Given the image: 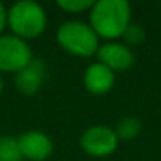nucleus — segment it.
<instances>
[{"label": "nucleus", "mask_w": 161, "mask_h": 161, "mask_svg": "<svg viewBox=\"0 0 161 161\" xmlns=\"http://www.w3.org/2000/svg\"><path fill=\"white\" fill-rule=\"evenodd\" d=\"M123 38H125V41L128 44H139V43L144 41L145 32H144V29L139 24H130L128 29L123 33Z\"/></svg>", "instance_id": "obj_13"}, {"label": "nucleus", "mask_w": 161, "mask_h": 161, "mask_svg": "<svg viewBox=\"0 0 161 161\" xmlns=\"http://www.w3.org/2000/svg\"><path fill=\"white\" fill-rule=\"evenodd\" d=\"M24 156L21 153L18 139L13 136L0 137V161H22Z\"/></svg>", "instance_id": "obj_11"}, {"label": "nucleus", "mask_w": 161, "mask_h": 161, "mask_svg": "<svg viewBox=\"0 0 161 161\" xmlns=\"http://www.w3.org/2000/svg\"><path fill=\"white\" fill-rule=\"evenodd\" d=\"M141 130H142L141 120L130 115V117H123L117 123V126H115L114 131H115L117 139L120 142V141H133V139H136L139 136Z\"/></svg>", "instance_id": "obj_10"}, {"label": "nucleus", "mask_w": 161, "mask_h": 161, "mask_svg": "<svg viewBox=\"0 0 161 161\" xmlns=\"http://www.w3.org/2000/svg\"><path fill=\"white\" fill-rule=\"evenodd\" d=\"M2 90H3V80H2V77H0V93H2Z\"/></svg>", "instance_id": "obj_15"}, {"label": "nucleus", "mask_w": 161, "mask_h": 161, "mask_svg": "<svg viewBox=\"0 0 161 161\" xmlns=\"http://www.w3.org/2000/svg\"><path fill=\"white\" fill-rule=\"evenodd\" d=\"M115 82V73L103 63H92L84 71V87L93 95H104L111 92Z\"/></svg>", "instance_id": "obj_9"}, {"label": "nucleus", "mask_w": 161, "mask_h": 161, "mask_svg": "<svg viewBox=\"0 0 161 161\" xmlns=\"http://www.w3.org/2000/svg\"><path fill=\"white\" fill-rule=\"evenodd\" d=\"M58 46L76 57H92L100 49V36L82 21L63 22L57 30Z\"/></svg>", "instance_id": "obj_3"}, {"label": "nucleus", "mask_w": 161, "mask_h": 161, "mask_svg": "<svg viewBox=\"0 0 161 161\" xmlns=\"http://www.w3.org/2000/svg\"><path fill=\"white\" fill-rule=\"evenodd\" d=\"M7 14H8V10L5 8V5L2 2H0V33H2V30L7 25Z\"/></svg>", "instance_id": "obj_14"}, {"label": "nucleus", "mask_w": 161, "mask_h": 161, "mask_svg": "<svg viewBox=\"0 0 161 161\" xmlns=\"http://www.w3.org/2000/svg\"><path fill=\"white\" fill-rule=\"evenodd\" d=\"M97 55L100 58V63L106 65L114 73L130 69L134 63V54L131 52V49L119 41H106L104 44H100Z\"/></svg>", "instance_id": "obj_6"}, {"label": "nucleus", "mask_w": 161, "mask_h": 161, "mask_svg": "<svg viewBox=\"0 0 161 161\" xmlns=\"http://www.w3.org/2000/svg\"><path fill=\"white\" fill-rule=\"evenodd\" d=\"M7 24L14 36L27 41L38 38L46 30L47 16L40 3L32 0H21L8 10Z\"/></svg>", "instance_id": "obj_2"}, {"label": "nucleus", "mask_w": 161, "mask_h": 161, "mask_svg": "<svg viewBox=\"0 0 161 161\" xmlns=\"http://www.w3.org/2000/svg\"><path fill=\"white\" fill-rule=\"evenodd\" d=\"M33 60L32 49L25 40L14 35H0V71L18 73Z\"/></svg>", "instance_id": "obj_4"}, {"label": "nucleus", "mask_w": 161, "mask_h": 161, "mask_svg": "<svg viewBox=\"0 0 161 161\" xmlns=\"http://www.w3.org/2000/svg\"><path fill=\"white\" fill-rule=\"evenodd\" d=\"M131 24V5L126 0H98L90 8V27L100 38L114 41Z\"/></svg>", "instance_id": "obj_1"}, {"label": "nucleus", "mask_w": 161, "mask_h": 161, "mask_svg": "<svg viewBox=\"0 0 161 161\" xmlns=\"http://www.w3.org/2000/svg\"><path fill=\"white\" fill-rule=\"evenodd\" d=\"M57 5L68 13H82L86 10H90L93 2L92 0H58Z\"/></svg>", "instance_id": "obj_12"}, {"label": "nucleus", "mask_w": 161, "mask_h": 161, "mask_svg": "<svg viewBox=\"0 0 161 161\" xmlns=\"http://www.w3.org/2000/svg\"><path fill=\"white\" fill-rule=\"evenodd\" d=\"M18 144L24 158L30 161H44L52 153V141L43 131H27L18 137Z\"/></svg>", "instance_id": "obj_7"}, {"label": "nucleus", "mask_w": 161, "mask_h": 161, "mask_svg": "<svg viewBox=\"0 0 161 161\" xmlns=\"http://www.w3.org/2000/svg\"><path fill=\"white\" fill-rule=\"evenodd\" d=\"M47 74L46 63L41 58H33L27 66L16 73L14 84L22 95H35L44 84Z\"/></svg>", "instance_id": "obj_8"}, {"label": "nucleus", "mask_w": 161, "mask_h": 161, "mask_svg": "<svg viewBox=\"0 0 161 161\" xmlns=\"http://www.w3.org/2000/svg\"><path fill=\"white\" fill-rule=\"evenodd\" d=\"M79 142L87 155L95 158H104L112 155L119 145L115 131L106 125H93L87 128L80 136Z\"/></svg>", "instance_id": "obj_5"}]
</instances>
